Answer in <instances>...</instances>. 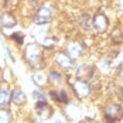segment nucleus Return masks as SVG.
<instances>
[{"instance_id":"obj_3","label":"nucleus","mask_w":123,"mask_h":123,"mask_svg":"<svg viewBox=\"0 0 123 123\" xmlns=\"http://www.w3.org/2000/svg\"><path fill=\"white\" fill-rule=\"evenodd\" d=\"M93 72H95V68L93 65H88V64H82L76 68V79L79 81H91V78L93 76Z\"/></svg>"},{"instance_id":"obj_10","label":"nucleus","mask_w":123,"mask_h":123,"mask_svg":"<svg viewBox=\"0 0 123 123\" xmlns=\"http://www.w3.org/2000/svg\"><path fill=\"white\" fill-rule=\"evenodd\" d=\"M0 24L3 25L4 28H12L14 25L17 24V20H16V17L13 16L12 13H3V16L0 17Z\"/></svg>"},{"instance_id":"obj_7","label":"nucleus","mask_w":123,"mask_h":123,"mask_svg":"<svg viewBox=\"0 0 123 123\" xmlns=\"http://www.w3.org/2000/svg\"><path fill=\"white\" fill-rule=\"evenodd\" d=\"M55 61L57 64L64 68V69H69V68H72V65H74V60L68 55V54H65V52H58L57 54V57H55Z\"/></svg>"},{"instance_id":"obj_21","label":"nucleus","mask_w":123,"mask_h":123,"mask_svg":"<svg viewBox=\"0 0 123 123\" xmlns=\"http://www.w3.org/2000/svg\"><path fill=\"white\" fill-rule=\"evenodd\" d=\"M34 98L38 99V100H45V96H44L41 92H38V91H36V92H34Z\"/></svg>"},{"instance_id":"obj_25","label":"nucleus","mask_w":123,"mask_h":123,"mask_svg":"<svg viewBox=\"0 0 123 123\" xmlns=\"http://www.w3.org/2000/svg\"><path fill=\"white\" fill-rule=\"evenodd\" d=\"M30 1H36V0H30Z\"/></svg>"},{"instance_id":"obj_16","label":"nucleus","mask_w":123,"mask_h":123,"mask_svg":"<svg viewBox=\"0 0 123 123\" xmlns=\"http://www.w3.org/2000/svg\"><path fill=\"white\" fill-rule=\"evenodd\" d=\"M9 122H12L10 111H7L4 108H0V123H9Z\"/></svg>"},{"instance_id":"obj_15","label":"nucleus","mask_w":123,"mask_h":123,"mask_svg":"<svg viewBox=\"0 0 123 123\" xmlns=\"http://www.w3.org/2000/svg\"><path fill=\"white\" fill-rule=\"evenodd\" d=\"M12 92L7 89H0V108H6L12 102Z\"/></svg>"},{"instance_id":"obj_11","label":"nucleus","mask_w":123,"mask_h":123,"mask_svg":"<svg viewBox=\"0 0 123 123\" xmlns=\"http://www.w3.org/2000/svg\"><path fill=\"white\" fill-rule=\"evenodd\" d=\"M78 24H79V27L82 28V30H85V31H89L92 27H93V18L88 14V13H85V14H82L81 17H79V20H78Z\"/></svg>"},{"instance_id":"obj_19","label":"nucleus","mask_w":123,"mask_h":123,"mask_svg":"<svg viewBox=\"0 0 123 123\" xmlns=\"http://www.w3.org/2000/svg\"><path fill=\"white\" fill-rule=\"evenodd\" d=\"M12 40H14L17 44H23V41H24V34H23V33H14L12 36Z\"/></svg>"},{"instance_id":"obj_9","label":"nucleus","mask_w":123,"mask_h":123,"mask_svg":"<svg viewBox=\"0 0 123 123\" xmlns=\"http://www.w3.org/2000/svg\"><path fill=\"white\" fill-rule=\"evenodd\" d=\"M36 111H37V113L41 117H44V119H45V117H49L51 113H52L51 106H49L45 100H38L37 105H36Z\"/></svg>"},{"instance_id":"obj_6","label":"nucleus","mask_w":123,"mask_h":123,"mask_svg":"<svg viewBox=\"0 0 123 123\" xmlns=\"http://www.w3.org/2000/svg\"><path fill=\"white\" fill-rule=\"evenodd\" d=\"M51 17H52L51 9L49 7H41L34 17V21H36V24H45L51 20Z\"/></svg>"},{"instance_id":"obj_5","label":"nucleus","mask_w":123,"mask_h":123,"mask_svg":"<svg viewBox=\"0 0 123 123\" xmlns=\"http://www.w3.org/2000/svg\"><path fill=\"white\" fill-rule=\"evenodd\" d=\"M72 89H74L75 95L78 96V98H85L89 95V92H91V86L86 84L85 81H76L75 84H72Z\"/></svg>"},{"instance_id":"obj_17","label":"nucleus","mask_w":123,"mask_h":123,"mask_svg":"<svg viewBox=\"0 0 123 123\" xmlns=\"http://www.w3.org/2000/svg\"><path fill=\"white\" fill-rule=\"evenodd\" d=\"M55 44H57V38L55 37H47V38H44V41H43V45L45 48H52Z\"/></svg>"},{"instance_id":"obj_24","label":"nucleus","mask_w":123,"mask_h":123,"mask_svg":"<svg viewBox=\"0 0 123 123\" xmlns=\"http://www.w3.org/2000/svg\"><path fill=\"white\" fill-rule=\"evenodd\" d=\"M1 75H3V71H1V68H0V79H1Z\"/></svg>"},{"instance_id":"obj_1","label":"nucleus","mask_w":123,"mask_h":123,"mask_svg":"<svg viewBox=\"0 0 123 123\" xmlns=\"http://www.w3.org/2000/svg\"><path fill=\"white\" fill-rule=\"evenodd\" d=\"M25 58H27L28 64L34 69H40L43 58H41V51H40V48L37 45H28L27 47V49H25Z\"/></svg>"},{"instance_id":"obj_12","label":"nucleus","mask_w":123,"mask_h":123,"mask_svg":"<svg viewBox=\"0 0 123 123\" xmlns=\"http://www.w3.org/2000/svg\"><path fill=\"white\" fill-rule=\"evenodd\" d=\"M12 99H13V102H14L16 105H18V106L24 105L25 102H27V96H25V93L20 89V88H16L12 92Z\"/></svg>"},{"instance_id":"obj_2","label":"nucleus","mask_w":123,"mask_h":123,"mask_svg":"<svg viewBox=\"0 0 123 123\" xmlns=\"http://www.w3.org/2000/svg\"><path fill=\"white\" fill-rule=\"evenodd\" d=\"M105 116L109 122H117L123 119V106L122 105H117V103H113L109 105L105 111Z\"/></svg>"},{"instance_id":"obj_22","label":"nucleus","mask_w":123,"mask_h":123,"mask_svg":"<svg viewBox=\"0 0 123 123\" xmlns=\"http://www.w3.org/2000/svg\"><path fill=\"white\" fill-rule=\"evenodd\" d=\"M49 96L54 99V100L58 102V92H57V91H49Z\"/></svg>"},{"instance_id":"obj_14","label":"nucleus","mask_w":123,"mask_h":123,"mask_svg":"<svg viewBox=\"0 0 123 123\" xmlns=\"http://www.w3.org/2000/svg\"><path fill=\"white\" fill-rule=\"evenodd\" d=\"M47 75L44 74L43 71H37L33 74V82L36 84L37 86H45L47 85Z\"/></svg>"},{"instance_id":"obj_8","label":"nucleus","mask_w":123,"mask_h":123,"mask_svg":"<svg viewBox=\"0 0 123 123\" xmlns=\"http://www.w3.org/2000/svg\"><path fill=\"white\" fill-rule=\"evenodd\" d=\"M67 51H68V55H69L72 60H76V58H79V57L84 54V47H82L81 43L74 41V43H71V44L68 45Z\"/></svg>"},{"instance_id":"obj_13","label":"nucleus","mask_w":123,"mask_h":123,"mask_svg":"<svg viewBox=\"0 0 123 123\" xmlns=\"http://www.w3.org/2000/svg\"><path fill=\"white\" fill-rule=\"evenodd\" d=\"M111 41L115 44V45L122 44V43H123V30H122V28L116 27V28H113V30H112V33H111Z\"/></svg>"},{"instance_id":"obj_4","label":"nucleus","mask_w":123,"mask_h":123,"mask_svg":"<svg viewBox=\"0 0 123 123\" xmlns=\"http://www.w3.org/2000/svg\"><path fill=\"white\" fill-rule=\"evenodd\" d=\"M108 27H109V20H108V17H106L102 12H99L98 14H95V17H93V28L96 30V33L103 34V33L108 30Z\"/></svg>"},{"instance_id":"obj_18","label":"nucleus","mask_w":123,"mask_h":123,"mask_svg":"<svg viewBox=\"0 0 123 123\" xmlns=\"http://www.w3.org/2000/svg\"><path fill=\"white\" fill-rule=\"evenodd\" d=\"M49 79L51 81H55V82H61L62 81V75L57 71H51L49 72Z\"/></svg>"},{"instance_id":"obj_23","label":"nucleus","mask_w":123,"mask_h":123,"mask_svg":"<svg viewBox=\"0 0 123 123\" xmlns=\"http://www.w3.org/2000/svg\"><path fill=\"white\" fill-rule=\"evenodd\" d=\"M120 79L123 81V68H122V71H120Z\"/></svg>"},{"instance_id":"obj_20","label":"nucleus","mask_w":123,"mask_h":123,"mask_svg":"<svg viewBox=\"0 0 123 123\" xmlns=\"http://www.w3.org/2000/svg\"><path fill=\"white\" fill-rule=\"evenodd\" d=\"M58 102H61V103H67L68 102V95L65 93V91H60L58 92Z\"/></svg>"}]
</instances>
